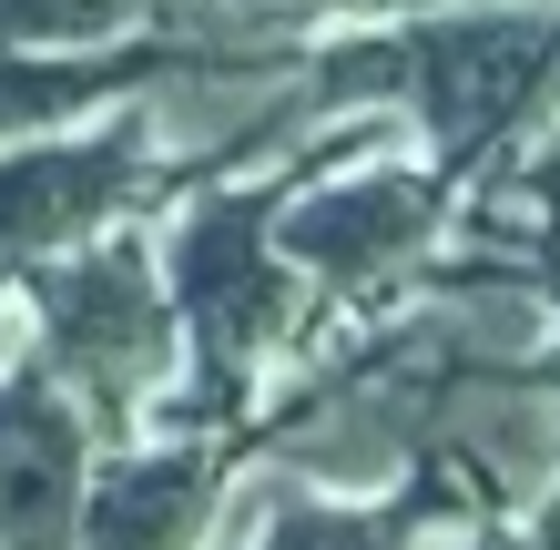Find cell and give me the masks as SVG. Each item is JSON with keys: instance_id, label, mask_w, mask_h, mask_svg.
Instances as JSON below:
<instances>
[{"instance_id": "6da1fadb", "label": "cell", "mask_w": 560, "mask_h": 550, "mask_svg": "<svg viewBox=\"0 0 560 550\" xmlns=\"http://www.w3.org/2000/svg\"><path fill=\"white\" fill-rule=\"evenodd\" d=\"M21 316H31V367L92 418V438H133L174 398L184 316L143 235H92L51 266H31Z\"/></svg>"}, {"instance_id": "7a4b0ae2", "label": "cell", "mask_w": 560, "mask_h": 550, "mask_svg": "<svg viewBox=\"0 0 560 550\" xmlns=\"http://www.w3.org/2000/svg\"><path fill=\"white\" fill-rule=\"evenodd\" d=\"M163 285H174V316L194 337V377H205V398H184L174 418L184 429H214V418L245 408L255 367L306 316V276L276 255V184L184 204V224L163 235Z\"/></svg>"}, {"instance_id": "3957f363", "label": "cell", "mask_w": 560, "mask_h": 550, "mask_svg": "<svg viewBox=\"0 0 560 550\" xmlns=\"http://www.w3.org/2000/svg\"><path fill=\"white\" fill-rule=\"evenodd\" d=\"M448 194L439 174H398V164H368V174H295L276 194V255L326 296H368L408 266V255L439 235Z\"/></svg>"}, {"instance_id": "277c9868", "label": "cell", "mask_w": 560, "mask_h": 550, "mask_svg": "<svg viewBox=\"0 0 560 550\" xmlns=\"http://www.w3.org/2000/svg\"><path fill=\"white\" fill-rule=\"evenodd\" d=\"M92 490V418L42 367L0 377V550H72Z\"/></svg>"}, {"instance_id": "5b68a950", "label": "cell", "mask_w": 560, "mask_h": 550, "mask_svg": "<svg viewBox=\"0 0 560 550\" xmlns=\"http://www.w3.org/2000/svg\"><path fill=\"white\" fill-rule=\"evenodd\" d=\"M214 500H224L214 438L122 448V459L92 469V490H82V540H72V550H214Z\"/></svg>"}, {"instance_id": "8992f818", "label": "cell", "mask_w": 560, "mask_h": 550, "mask_svg": "<svg viewBox=\"0 0 560 550\" xmlns=\"http://www.w3.org/2000/svg\"><path fill=\"white\" fill-rule=\"evenodd\" d=\"M174 61V42H103V51H0V153L11 143H42V133H72L82 113H113V103H143V82Z\"/></svg>"}, {"instance_id": "52a82bcc", "label": "cell", "mask_w": 560, "mask_h": 550, "mask_svg": "<svg viewBox=\"0 0 560 550\" xmlns=\"http://www.w3.org/2000/svg\"><path fill=\"white\" fill-rule=\"evenodd\" d=\"M439 500H458V490H439V469H428V490H418V500H398V510L295 500V490H276V479H266V530L235 540V550H408V530H418Z\"/></svg>"}, {"instance_id": "ba28073f", "label": "cell", "mask_w": 560, "mask_h": 550, "mask_svg": "<svg viewBox=\"0 0 560 550\" xmlns=\"http://www.w3.org/2000/svg\"><path fill=\"white\" fill-rule=\"evenodd\" d=\"M143 21L153 0H0V51H103Z\"/></svg>"}, {"instance_id": "9c48e42d", "label": "cell", "mask_w": 560, "mask_h": 550, "mask_svg": "<svg viewBox=\"0 0 560 550\" xmlns=\"http://www.w3.org/2000/svg\"><path fill=\"white\" fill-rule=\"evenodd\" d=\"M387 11H448V0H387Z\"/></svg>"}]
</instances>
